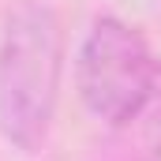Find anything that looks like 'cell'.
I'll list each match as a JSON object with an SVG mask.
<instances>
[{"label": "cell", "mask_w": 161, "mask_h": 161, "mask_svg": "<svg viewBox=\"0 0 161 161\" xmlns=\"http://www.w3.org/2000/svg\"><path fill=\"white\" fill-rule=\"evenodd\" d=\"M64 68V34L49 4L23 0L0 38V127L23 154L49 139Z\"/></svg>", "instance_id": "obj_1"}, {"label": "cell", "mask_w": 161, "mask_h": 161, "mask_svg": "<svg viewBox=\"0 0 161 161\" xmlns=\"http://www.w3.org/2000/svg\"><path fill=\"white\" fill-rule=\"evenodd\" d=\"M161 79V64L150 56L146 38L124 19H97L79 49V94L86 109L113 124L135 116Z\"/></svg>", "instance_id": "obj_2"}, {"label": "cell", "mask_w": 161, "mask_h": 161, "mask_svg": "<svg viewBox=\"0 0 161 161\" xmlns=\"http://www.w3.org/2000/svg\"><path fill=\"white\" fill-rule=\"evenodd\" d=\"M97 161H161V79L135 116L109 127Z\"/></svg>", "instance_id": "obj_3"}]
</instances>
